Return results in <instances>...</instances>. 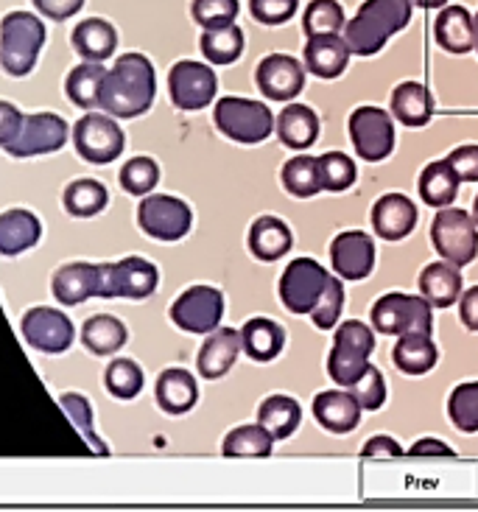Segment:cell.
<instances>
[{
  "instance_id": "6",
  "label": "cell",
  "mask_w": 478,
  "mask_h": 512,
  "mask_svg": "<svg viewBox=\"0 0 478 512\" xmlns=\"http://www.w3.org/2000/svg\"><path fill=\"white\" fill-rule=\"evenodd\" d=\"M372 325L383 336H406V333H431L434 317L431 303L423 294H383L378 303L372 305Z\"/></svg>"
},
{
  "instance_id": "18",
  "label": "cell",
  "mask_w": 478,
  "mask_h": 512,
  "mask_svg": "<svg viewBox=\"0 0 478 512\" xmlns=\"http://www.w3.org/2000/svg\"><path fill=\"white\" fill-rule=\"evenodd\" d=\"M330 263L342 280H364L375 266V244L361 230H347L333 238L330 244Z\"/></svg>"
},
{
  "instance_id": "40",
  "label": "cell",
  "mask_w": 478,
  "mask_h": 512,
  "mask_svg": "<svg viewBox=\"0 0 478 512\" xmlns=\"http://www.w3.org/2000/svg\"><path fill=\"white\" fill-rule=\"evenodd\" d=\"M110 194L98 180H76L65 188V210L76 219H90L107 208Z\"/></svg>"
},
{
  "instance_id": "46",
  "label": "cell",
  "mask_w": 478,
  "mask_h": 512,
  "mask_svg": "<svg viewBox=\"0 0 478 512\" xmlns=\"http://www.w3.org/2000/svg\"><path fill=\"white\" fill-rule=\"evenodd\" d=\"M160 182V166L151 157H135L121 168V188L132 196H146Z\"/></svg>"
},
{
  "instance_id": "20",
  "label": "cell",
  "mask_w": 478,
  "mask_h": 512,
  "mask_svg": "<svg viewBox=\"0 0 478 512\" xmlns=\"http://www.w3.org/2000/svg\"><path fill=\"white\" fill-rule=\"evenodd\" d=\"M417 224V208L409 196L386 194L372 208V227L383 241H400L414 230Z\"/></svg>"
},
{
  "instance_id": "3",
  "label": "cell",
  "mask_w": 478,
  "mask_h": 512,
  "mask_svg": "<svg viewBox=\"0 0 478 512\" xmlns=\"http://www.w3.org/2000/svg\"><path fill=\"white\" fill-rule=\"evenodd\" d=\"M45 45V23L31 12H9L0 23V65L9 76H28Z\"/></svg>"
},
{
  "instance_id": "11",
  "label": "cell",
  "mask_w": 478,
  "mask_h": 512,
  "mask_svg": "<svg viewBox=\"0 0 478 512\" xmlns=\"http://www.w3.org/2000/svg\"><path fill=\"white\" fill-rule=\"evenodd\" d=\"M137 222L146 236L157 241H179L191 233L193 213L177 196H146L137 208Z\"/></svg>"
},
{
  "instance_id": "30",
  "label": "cell",
  "mask_w": 478,
  "mask_h": 512,
  "mask_svg": "<svg viewBox=\"0 0 478 512\" xmlns=\"http://www.w3.org/2000/svg\"><path fill=\"white\" fill-rule=\"evenodd\" d=\"M241 345L249 359L272 361L280 356V350L286 345V331L274 319L252 317L241 328Z\"/></svg>"
},
{
  "instance_id": "15",
  "label": "cell",
  "mask_w": 478,
  "mask_h": 512,
  "mask_svg": "<svg viewBox=\"0 0 478 512\" xmlns=\"http://www.w3.org/2000/svg\"><path fill=\"white\" fill-rule=\"evenodd\" d=\"M65 143H68L65 118H59L54 112H37V115H23L20 132L3 149L12 157H34V154L59 152Z\"/></svg>"
},
{
  "instance_id": "38",
  "label": "cell",
  "mask_w": 478,
  "mask_h": 512,
  "mask_svg": "<svg viewBox=\"0 0 478 512\" xmlns=\"http://www.w3.org/2000/svg\"><path fill=\"white\" fill-rule=\"evenodd\" d=\"M104 73L107 70L101 68V62H84L79 68L70 70L68 79H65V93H68L70 101L82 110H96Z\"/></svg>"
},
{
  "instance_id": "7",
  "label": "cell",
  "mask_w": 478,
  "mask_h": 512,
  "mask_svg": "<svg viewBox=\"0 0 478 512\" xmlns=\"http://www.w3.org/2000/svg\"><path fill=\"white\" fill-rule=\"evenodd\" d=\"M431 241L442 261L467 266L478 255V224L462 208H439L431 224Z\"/></svg>"
},
{
  "instance_id": "36",
  "label": "cell",
  "mask_w": 478,
  "mask_h": 512,
  "mask_svg": "<svg viewBox=\"0 0 478 512\" xmlns=\"http://www.w3.org/2000/svg\"><path fill=\"white\" fill-rule=\"evenodd\" d=\"M82 342L96 356H112L126 345V325L110 314H98L84 322Z\"/></svg>"
},
{
  "instance_id": "10",
  "label": "cell",
  "mask_w": 478,
  "mask_h": 512,
  "mask_svg": "<svg viewBox=\"0 0 478 512\" xmlns=\"http://www.w3.org/2000/svg\"><path fill=\"white\" fill-rule=\"evenodd\" d=\"M328 280V269H322L314 258H297L280 277V300L291 314H311L328 289Z\"/></svg>"
},
{
  "instance_id": "32",
  "label": "cell",
  "mask_w": 478,
  "mask_h": 512,
  "mask_svg": "<svg viewBox=\"0 0 478 512\" xmlns=\"http://www.w3.org/2000/svg\"><path fill=\"white\" fill-rule=\"evenodd\" d=\"M392 112L403 126L420 129L434 115V98L420 82H403L392 93Z\"/></svg>"
},
{
  "instance_id": "26",
  "label": "cell",
  "mask_w": 478,
  "mask_h": 512,
  "mask_svg": "<svg viewBox=\"0 0 478 512\" xmlns=\"http://www.w3.org/2000/svg\"><path fill=\"white\" fill-rule=\"evenodd\" d=\"M42 236L40 219L31 210L14 208L0 213V255H20Z\"/></svg>"
},
{
  "instance_id": "57",
  "label": "cell",
  "mask_w": 478,
  "mask_h": 512,
  "mask_svg": "<svg viewBox=\"0 0 478 512\" xmlns=\"http://www.w3.org/2000/svg\"><path fill=\"white\" fill-rule=\"evenodd\" d=\"M409 454L411 457H453V448L442 443V440L425 437V440H417V443L411 445Z\"/></svg>"
},
{
  "instance_id": "22",
  "label": "cell",
  "mask_w": 478,
  "mask_h": 512,
  "mask_svg": "<svg viewBox=\"0 0 478 512\" xmlns=\"http://www.w3.org/2000/svg\"><path fill=\"white\" fill-rule=\"evenodd\" d=\"M350 62V48L339 34H319L308 37L305 45V68L319 79H339Z\"/></svg>"
},
{
  "instance_id": "37",
  "label": "cell",
  "mask_w": 478,
  "mask_h": 512,
  "mask_svg": "<svg viewBox=\"0 0 478 512\" xmlns=\"http://www.w3.org/2000/svg\"><path fill=\"white\" fill-rule=\"evenodd\" d=\"M199 48L210 65H233L238 56L244 54V31L230 23V26L205 28Z\"/></svg>"
},
{
  "instance_id": "50",
  "label": "cell",
  "mask_w": 478,
  "mask_h": 512,
  "mask_svg": "<svg viewBox=\"0 0 478 512\" xmlns=\"http://www.w3.org/2000/svg\"><path fill=\"white\" fill-rule=\"evenodd\" d=\"M350 392H353V398L361 403V409H367V412L381 409L383 401H386V384H383L381 370H378L375 364H369L367 373L358 378L356 384L350 387Z\"/></svg>"
},
{
  "instance_id": "59",
  "label": "cell",
  "mask_w": 478,
  "mask_h": 512,
  "mask_svg": "<svg viewBox=\"0 0 478 512\" xmlns=\"http://www.w3.org/2000/svg\"><path fill=\"white\" fill-rule=\"evenodd\" d=\"M473 222L478 224V194H476V202H473Z\"/></svg>"
},
{
  "instance_id": "52",
  "label": "cell",
  "mask_w": 478,
  "mask_h": 512,
  "mask_svg": "<svg viewBox=\"0 0 478 512\" xmlns=\"http://www.w3.org/2000/svg\"><path fill=\"white\" fill-rule=\"evenodd\" d=\"M451 168L456 171V177L462 182H478V146L470 143V146H459L453 149L448 157H445Z\"/></svg>"
},
{
  "instance_id": "41",
  "label": "cell",
  "mask_w": 478,
  "mask_h": 512,
  "mask_svg": "<svg viewBox=\"0 0 478 512\" xmlns=\"http://www.w3.org/2000/svg\"><path fill=\"white\" fill-rule=\"evenodd\" d=\"M316 171H319L322 191H330V194H342L356 182V163L342 152H328L316 157Z\"/></svg>"
},
{
  "instance_id": "27",
  "label": "cell",
  "mask_w": 478,
  "mask_h": 512,
  "mask_svg": "<svg viewBox=\"0 0 478 512\" xmlns=\"http://www.w3.org/2000/svg\"><path fill=\"white\" fill-rule=\"evenodd\" d=\"M199 401V387L188 370L171 367L157 378V403L168 415H185Z\"/></svg>"
},
{
  "instance_id": "47",
  "label": "cell",
  "mask_w": 478,
  "mask_h": 512,
  "mask_svg": "<svg viewBox=\"0 0 478 512\" xmlns=\"http://www.w3.org/2000/svg\"><path fill=\"white\" fill-rule=\"evenodd\" d=\"M59 403L68 412L70 420H73V426L79 429V434H82L87 443L93 445V451L96 454H107V445L101 443L96 434H93V409H90V401L84 395H79V392H68V395L59 398Z\"/></svg>"
},
{
  "instance_id": "39",
  "label": "cell",
  "mask_w": 478,
  "mask_h": 512,
  "mask_svg": "<svg viewBox=\"0 0 478 512\" xmlns=\"http://www.w3.org/2000/svg\"><path fill=\"white\" fill-rule=\"evenodd\" d=\"M274 451V437L266 426H238L233 429L224 443L221 454L224 457H269Z\"/></svg>"
},
{
  "instance_id": "23",
  "label": "cell",
  "mask_w": 478,
  "mask_h": 512,
  "mask_svg": "<svg viewBox=\"0 0 478 512\" xmlns=\"http://www.w3.org/2000/svg\"><path fill=\"white\" fill-rule=\"evenodd\" d=\"M98 286H101V269L93 263H68L54 275V297L62 305H79L90 297H98Z\"/></svg>"
},
{
  "instance_id": "58",
  "label": "cell",
  "mask_w": 478,
  "mask_h": 512,
  "mask_svg": "<svg viewBox=\"0 0 478 512\" xmlns=\"http://www.w3.org/2000/svg\"><path fill=\"white\" fill-rule=\"evenodd\" d=\"M411 3H417V6H423V9H442L448 0H411Z\"/></svg>"
},
{
  "instance_id": "45",
  "label": "cell",
  "mask_w": 478,
  "mask_h": 512,
  "mask_svg": "<svg viewBox=\"0 0 478 512\" xmlns=\"http://www.w3.org/2000/svg\"><path fill=\"white\" fill-rule=\"evenodd\" d=\"M448 415L459 431H465V434L478 431V381H467L453 389L451 401H448Z\"/></svg>"
},
{
  "instance_id": "16",
  "label": "cell",
  "mask_w": 478,
  "mask_h": 512,
  "mask_svg": "<svg viewBox=\"0 0 478 512\" xmlns=\"http://www.w3.org/2000/svg\"><path fill=\"white\" fill-rule=\"evenodd\" d=\"M20 328H23L28 345L40 353H51V356L65 353L73 345V336H76L68 314H62L56 308H45V305L31 308L20 322Z\"/></svg>"
},
{
  "instance_id": "42",
  "label": "cell",
  "mask_w": 478,
  "mask_h": 512,
  "mask_svg": "<svg viewBox=\"0 0 478 512\" xmlns=\"http://www.w3.org/2000/svg\"><path fill=\"white\" fill-rule=\"evenodd\" d=\"M283 188L297 199H308L322 191L319 185V171H316V157H291L283 166Z\"/></svg>"
},
{
  "instance_id": "55",
  "label": "cell",
  "mask_w": 478,
  "mask_h": 512,
  "mask_svg": "<svg viewBox=\"0 0 478 512\" xmlns=\"http://www.w3.org/2000/svg\"><path fill=\"white\" fill-rule=\"evenodd\" d=\"M361 457H403V448H400V443L397 440H392V437H372V440H367V445L361 448Z\"/></svg>"
},
{
  "instance_id": "14",
  "label": "cell",
  "mask_w": 478,
  "mask_h": 512,
  "mask_svg": "<svg viewBox=\"0 0 478 512\" xmlns=\"http://www.w3.org/2000/svg\"><path fill=\"white\" fill-rule=\"evenodd\" d=\"M224 317V294L213 286H193L171 305L174 325L188 333H213Z\"/></svg>"
},
{
  "instance_id": "8",
  "label": "cell",
  "mask_w": 478,
  "mask_h": 512,
  "mask_svg": "<svg viewBox=\"0 0 478 512\" xmlns=\"http://www.w3.org/2000/svg\"><path fill=\"white\" fill-rule=\"evenodd\" d=\"M101 269V286L98 297H129V300H146L157 291L160 272L146 258L129 255L118 263H104Z\"/></svg>"
},
{
  "instance_id": "53",
  "label": "cell",
  "mask_w": 478,
  "mask_h": 512,
  "mask_svg": "<svg viewBox=\"0 0 478 512\" xmlns=\"http://www.w3.org/2000/svg\"><path fill=\"white\" fill-rule=\"evenodd\" d=\"M20 124H23V112L9 101H0V146L12 143L14 135L20 132Z\"/></svg>"
},
{
  "instance_id": "35",
  "label": "cell",
  "mask_w": 478,
  "mask_h": 512,
  "mask_svg": "<svg viewBox=\"0 0 478 512\" xmlns=\"http://www.w3.org/2000/svg\"><path fill=\"white\" fill-rule=\"evenodd\" d=\"M258 423L272 431L274 440H288L302 423L300 403L288 395H272L258 406Z\"/></svg>"
},
{
  "instance_id": "56",
  "label": "cell",
  "mask_w": 478,
  "mask_h": 512,
  "mask_svg": "<svg viewBox=\"0 0 478 512\" xmlns=\"http://www.w3.org/2000/svg\"><path fill=\"white\" fill-rule=\"evenodd\" d=\"M459 300H462L459 303V317L465 322V328L467 331H478V286L465 291Z\"/></svg>"
},
{
  "instance_id": "60",
  "label": "cell",
  "mask_w": 478,
  "mask_h": 512,
  "mask_svg": "<svg viewBox=\"0 0 478 512\" xmlns=\"http://www.w3.org/2000/svg\"><path fill=\"white\" fill-rule=\"evenodd\" d=\"M473 23H476V51H478V12H476V17H473Z\"/></svg>"
},
{
  "instance_id": "5",
  "label": "cell",
  "mask_w": 478,
  "mask_h": 512,
  "mask_svg": "<svg viewBox=\"0 0 478 512\" xmlns=\"http://www.w3.org/2000/svg\"><path fill=\"white\" fill-rule=\"evenodd\" d=\"M213 121L219 126L221 135H227L235 143H246V146L263 143L277 126L272 110L263 101L238 96L221 98L213 112Z\"/></svg>"
},
{
  "instance_id": "1",
  "label": "cell",
  "mask_w": 478,
  "mask_h": 512,
  "mask_svg": "<svg viewBox=\"0 0 478 512\" xmlns=\"http://www.w3.org/2000/svg\"><path fill=\"white\" fill-rule=\"evenodd\" d=\"M154 90L157 76L149 59L143 54H123L104 73L98 107L112 118H137L154 104Z\"/></svg>"
},
{
  "instance_id": "34",
  "label": "cell",
  "mask_w": 478,
  "mask_h": 512,
  "mask_svg": "<svg viewBox=\"0 0 478 512\" xmlns=\"http://www.w3.org/2000/svg\"><path fill=\"white\" fill-rule=\"evenodd\" d=\"M459 177L451 168L448 160H437V163H428L420 174V196H423L425 205L431 208H451V202L459 194Z\"/></svg>"
},
{
  "instance_id": "29",
  "label": "cell",
  "mask_w": 478,
  "mask_h": 512,
  "mask_svg": "<svg viewBox=\"0 0 478 512\" xmlns=\"http://www.w3.org/2000/svg\"><path fill=\"white\" fill-rule=\"evenodd\" d=\"M437 359L439 350L431 333H406L397 339L395 350H392L395 367L406 375H425L428 370H434Z\"/></svg>"
},
{
  "instance_id": "17",
  "label": "cell",
  "mask_w": 478,
  "mask_h": 512,
  "mask_svg": "<svg viewBox=\"0 0 478 512\" xmlns=\"http://www.w3.org/2000/svg\"><path fill=\"white\" fill-rule=\"evenodd\" d=\"M255 82L266 98L291 101V98L300 96L302 87H305V68L294 56L272 54L260 59L258 70H255Z\"/></svg>"
},
{
  "instance_id": "44",
  "label": "cell",
  "mask_w": 478,
  "mask_h": 512,
  "mask_svg": "<svg viewBox=\"0 0 478 512\" xmlns=\"http://www.w3.org/2000/svg\"><path fill=\"white\" fill-rule=\"evenodd\" d=\"M104 384L110 389L112 398L132 401V398L140 395V389H143V370L137 367L135 361L115 359L107 367V373H104Z\"/></svg>"
},
{
  "instance_id": "48",
  "label": "cell",
  "mask_w": 478,
  "mask_h": 512,
  "mask_svg": "<svg viewBox=\"0 0 478 512\" xmlns=\"http://www.w3.org/2000/svg\"><path fill=\"white\" fill-rule=\"evenodd\" d=\"M342 308H344V286H342V280H339V275H336V277H330L328 289H325V294H322V300H319L314 311H311L316 328H319V331H330V328H336Z\"/></svg>"
},
{
  "instance_id": "9",
  "label": "cell",
  "mask_w": 478,
  "mask_h": 512,
  "mask_svg": "<svg viewBox=\"0 0 478 512\" xmlns=\"http://www.w3.org/2000/svg\"><path fill=\"white\" fill-rule=\"evenodd\" d=\"M73 143H76L79 157H84L87 163L104 166V163H112L115 157H121L126 138H123V129L115 124L112 115L87 112L73 126Z\"/></svg>"
},
{
  "instance_id": "24",
  "label": "cell",
  "mask_w": 478,
  "mask_h": 512,
  "mask_svg": "<svg viewBox=\"0 0 478 512\" xmlns=\"http://www.w3.org/2000/svg\"><path fill=\"white\" fill-rule=\"evenodd\" d=\"M434 37L448 54H467L476 48V23L465 6H445L434 20Z\"/></svg>"
},
{
  "instance_id": "28",
  "label": "cell",
  "mask_w": 478,
  "mask_h": 512,
  "mask_svg": "<svg viewBox=\"0 0 478 512\" xmlns=\"http://www.w3.org/2000/svg\"><path fill=\"white\" fill-rule=\"evenodd\" d=\"M115 45H118V31L101 17H90V20H84V23L73 28V48L84 62L110 59L115 54Z\"/></svg>"
},
{
  "instance_id": "21",
  "label": "cell",
  "mask_w": 478,
  "mask_h": 512,
  "mask_svg": "<svg viewBox=\"0 0 478 512\" xmlns=\"http://www.w3.org/2000/svg\"><path fill=\"white\" fill-rule=\"evenodd\" d=\"M314 417L330 434H350L361 420V403L353 398V392L328 389L314 398Z\"/></svg>"
},
{
  "instance_id": "25",
  "label": "cell",
  "mask_w": 478,
  "mask_h": 512,
  "mask_svg": "<svg viewBox=\"0 0 478 512\" xmlns=\"http://www.w3.org/2000/svg\"><path fill=\"white\" fill-rule=\"evenodd\" d=\"M420 294L437 308H451L462 297V272L451 261L428 263L420 272Z\"/></svg>"
},
{
  "instance_id": "19",
  "label": "cell",
  "mask_w": 478,
  "mask_h": 512,
  "mask_svg": "<svg viewBox=\"0 0 478 512\" xmlns=\"http://www.w3.org/2000/svg\"><path fill=\"white\" fill-rule=\"evenodd\" d=\"M241 331L233 328H216L210 333L202 350H199V359H196V370L205 381H219L221 375H227L233 370L235 359L241 353Z\"/></svg>"
},
{
  "instance_id": "49",
  "label": "cell",
  "mask_w": 478,
  "mask_h": 512,
  "mask_svg": "<svg viewBox=\"0 0 478 512\" xmlns=\"http://www.w3.org/2000/svg\"><path fill=\"white\" fill-rule=\"evenodd\" d=\"M191 14L202 28L230 26L238 17V0H193Z\"/></svg>"
},
{
  "instance_id": "54",
  "label": "cell",
  "mask_w": 478,
  "mask_h": 512,
  "mask_svg": "<svg viewBox=\"0 0 478 512\" xmlns=\"http://www.w3.org/2000/svg\"><path fill=\"white\" fill-rule=\"evenodd\" d=\"M34 6L40 9L48 20H68L73 14H79L84 0H34Z\"/></svg>"
},
{
  "instance_id": "33",
  "label": "cell",
  "mask_w": 478,
  "mask_h": 512,
  "mask_svg": "<svg viewBox=\"0 0 478 512\" xmlns=\"http://www.w3.org/2000/svg\"><path fill=\"white\" fill-rule=\"evenodd\" d=\"M277 135L288 149H308L319 138V118L305 104H288L286 110L277 115Z\"/></svg>"
},
{
  "instance_id": "51",
  "label": "cell",
  "mask_w": 478,
  "mask_h": 512,
  "mask_svg": "<svg viewBox=\"0 0 478 512\" xmlns=\"http://www.w3.org/2000/svg\"><path fill=\"white\" fill-rule=\"evenodd\" d=\"M300 0H249V12L263 26H283L297 14Z\"/></svg>"
},
{
  "instance_id": "43",
  "label": "cell",
  "mask_w": 478,
  "mask_h": 512,
  "mask_svg": "<svg viewBox=\"0 0 478 512\" xmlns=\"http://www.w3.org/2000/svg\"><path fill=\"white\" fill-rule=\"evenodd\" d=\"M344 26H347V20H344V9L339 6V0H314L302 17V28L308 37L339 34Z\"/></svg>"
},
{
  "instance_id": "4",
  "label": "cell",
  "mask_w": 478,
  "mask_h": 512,
  "mask_svg": "<svg viewBox=\"0 0 478 512\" xmlns=\"http://www.w3.org/2000/svg\"><path fill=\"white\" fill-rule=\"evenodd\" d=\"M375 350V336L364 322L347 319L336 331V342L328 356V373L339 387H353L367 373L369 356Z\"/></svg>"
},
{
  "instance_id": "2",
  "label": "cell",
  "mask_w": 478,
  "mask_h": 512,
  "mask_svg": "<svg viewBox=\"0 0 478 512\" xmlns=\"http://www.w3.org/2000/svg\"><path fill=\"white\" fill-rule=\"evenodd\" d=\"M411 0H364L356 17L344 26V42L350 54L372 56L409 26Z\"/></svg>"
},
{
  "instance_id": "31",
  "label": "cell",
  "mask_w": 478,
  "mask_h": 512,
  "mask_svg": "<svg viewBox=\"0 0 478 512\" xmlns=\"http://www.w3.org/2000/svg\"><path fill=\"white\" fill-rule=\"evenodd\" d=\"M294 244V236L286 222L274 216H260L258 222L249 227V250L258 261H277L283 258Z\"/></svg>"
},
{
  "instance_id": "13",
  "label": "cell",
  "mask_w": 478,
  "mask_h": 512,
  "mask_svg": "<svg viewBox=\"0 0 478 512\" xmlns=\"http://www.w3.org/2000/svg\"><path fill=\"white\" fill-rule=\"evenodd\" d=\"M216 90H219L216 73L202 62L182 59L168 73V93H171L174 107L182 112L205 110L207 104L216 98Z\"/></svg>"
},
{
  "instance_id": "12",
  "label": "cell",
  "mask_w": 478,
  "mask_h": 512,
  "mask_svg": "<svg viewBox=\"0 0 478 512\" xmlns=\"http://www.w3.org/2000/svg\"><path fill=\"white\" fill-rule=\"evenodd\" d=\"M350 140L361 160L381 163L395 149V124L389 112L378 107H358L350 115Z\"/></svg>"
}]
</instances>
